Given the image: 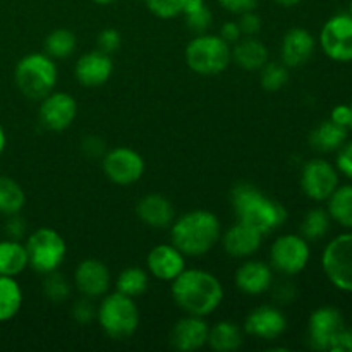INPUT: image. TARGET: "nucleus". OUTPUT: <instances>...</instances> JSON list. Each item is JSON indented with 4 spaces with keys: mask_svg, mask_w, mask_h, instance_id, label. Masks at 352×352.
I'll return each mask as SVG.
<instances>
[{
    "mask_svg": "<svg viewBox=\"0 0 352 352\" xmlns=\"http://www.w3.org/2000/svg\"><path fill=\"white\" fill-rule=\"evenodd\" d=\"M261 71V88L268 93H275L284 88L289 81V67H285L282 62H270L268 60Z\"/></svg>",
    "mask_w": 352,
    "mask_h": 352,
    "instance_id": "obj_34",
    "label": "nucleus"
},
{
    "mask_svg": "<svg viewBox=\"0 0 352 352\" xmlns=\"http://www.w3.org/2000/svg\"><path fill=\"white\" fill-rule=\"evenodd\" d=\"M346 327L344 315L336 306L315 309L308 320V342L315 351H330L333 340Z\"/></svg>",
    "mask_w": 352,
    "mask_h": 352,
    "instance_id": "obj_13",
    "label": "nucleus"
},
{
    "mask_svg": "<svg viewBox=\"0 0 352 352\" xmlns=\"http://www.w3.org/2000/svg\"><path fill=\"white\" fill-rule=\"evenodd\" d=\"M78 116V103L64 91H52L41 98L38 117L43 127L54 133L65 131Z\"/></svg>",
    "mask_w": 352,
    "mask_h": 352,
    "instance_id": "obj_14",
    "label": "nucleus"
},
{
    "mask_svg": "<svg viewBox=\"0 0 352 352\" xmlns=\"http://www.w3.org/2000/svg\"><path fill=\"white\" fill-rule=\"evenodd\" d=\"M296 298V289L291 282H285V284H280L277 289H275V299L280 302H291L294 301Z\"/></svg>",
    "mask_w": 352,
    "mask_h": 352,
    "instance_id": "obj_48",
    "label": "nucleus"
},
{
    "mask_svg": "<svg viewBox=\"0 0 352 352\" xmlns=\"http://www.w3.org/2000/svg\"><path fill=\"white\" fill-rule=\"evenodd\" d=\"M222 226L215 213L195 210L175 219L170 226V241L184 256L199 258L217 246Z\"/></svg>",
    "mask_w": 352,
    "mask_h": 352,
    "instance_id": "obj_2",
    "label": "nucleus"
},
{
    "mask_svg": "<svg viewBox=\"0 0 352 352\" xmlns=\"http://www.w3.org/2000/svg\"><path fill=\"white\" fill-rule=\"evenodd\" d=\"M277 6H282V7H292V6H298L301 0H274Z\"/></svg>",
    "mask_w": 352,
    "mask_h": 352,
    "instance_id": "obj_50",
    "label": "nucleus"
},
{
    "mask_svg": "<svg viewBox=\"0 0 352 352\" xmlns=\"http://www.w3.org/2000/svg\"><path fill=\"white\" fill-rule=\"evenodd\" d=\"M120 43H122L120 33L113 28H107L98 34V50H102L103 54H113L116 50H119Z\"/></svg>",
    "mask_w": 352,
    "mask_h": 352,
    "instance_id": "obj_39",
    "label": "nucleus"
},
{
    "mask_svg": "<svg viewBox=\"0 0 352 352\" xmlns=\"http://www.w3.org/2000/svg\"><path fill=\"white\" fill-rule=\"evenodd\" d=\"M6 144H7L6 131H3V127L0 126V155H2V153H3V150H6Z\"/></svg>",
    "mask_w": 352,
    "mask_h": 352,
    "instance_id": "obj_51",
    "label": "nucleus"
},
{
    "mask_svg": "<svg viewBox=\"0 0 352 352\" xmlns=\"http://www.w3.org/2000/svg\"><path fill=\"white\" fill-rule=\"evenodd\" d=\"M112 285L110 270L103 261L86 258L74 270V287L82 298L98 299L109 292Z\"/></svg>",
    "mask_w": 352,
    "mask_h": 352,
    "instance_id": "obj_15",
    "label": "nucleus"
},
{
    "mask_svg": "<svg viewBox=\"0 0 352 352\" xmlns=\"http://www.w3.org/2000/svg\"><path fill=\"white\" fill-rule=\"evenodd\" d=\"M72 318L79 325H89L96 318V308L93 306V299L82 298L72 306Z\"/></svg>",
    "mask_w": 352,
    "mask_h": 352,
    "instance_id": "obj_38",
    "label": "nucleus"
},
{
    "mask_svg": "<svg viewBox=\"0 0 352 352\" xmlns=\"http://www.w3.org/2000/svg\"><path fill=\"white\" fill-rule=\"evenodd\" d=\"M98 325L110 339L124 340L134 336L140 325V311L133 298L120 292H107L96 308Z\"/></svg>",
    "mask_w": 352,
    "mask_h": 352,
    "instance_id": "obj_4",
    "label": "nucleus"
},
{
    "mask_svg": "<svg viewBox=\"0 0 352 352\" xmlns=\"http://www.w3.org/2000/svg\"><path fill=\"white\" fill-rule=\"evenodd\" d=\"M219 36L222 40H226L229 45H234L236 41H239L243 38V33H241V28L237 24V21H227V23H223L222 28H220Z\"/></svg>",
    "mask_w": 352,
    "mask_h": 352,
    "instance_id": "obj_46",
    "label": "nucleus"
},
{
    "mask_svg": "<svg viewBox=\"0 0 352 352\" xmlns=\"http://www.w3.org/2000/svg\"><path fill=\"white\" fill-rule=\"evenodd\" d=\"M320 47L323 54L336 62H352V16L336 14L320 31Z\"/></svg>",
    "mask_w": 352,
    "mask_h": 352,
    "instance_id": "obj_11",
    "label": "nucleus"
},
{
    "mask_svg": "<svg viewBox=\"0 0 352 352\" xmlns=\"http://www.w3.org/2000/svg\"><path fill=\"white\" fill-rule=\"evenodd\" d=\"M113 72L112 58L102 50H93L81 55L74 65V76L78 82L88 88L105 85Z\"/></svg>",
    "mask_w": 352,
    "mask_h": 352,
    "instance_id": "obj_22",
    "label": "nucleus"
},
{
    "mask_svg": "<svg viewBox=\"0 0 352 352\" xmlns=\"http://www.w3.org/2000/svg\"><path fill=\"white\" fill-rule=\"evenodd\" d=\"M76 45H78V40H76V34L72 33L71 30H65V28H60V30H55L45 38V54L52 58H65L69 55L74 54Z\"/></svg>",
    "mask_w": 352,
    "mask_h": 352,
    "instance_id": "obj_32",
    "label": "nucleus"
},
{
    "mask_svg": "<svg viewBox=\"0 0 352 352\" xmlns=\"http://www.w3.org/2000/svg\"><path fill=\"white\" fill-rule=\"evenodd\" d=\"M23 306V289L16 277L0 275V323L9 322Z\"/></svg>",
    "mask_w": 352,
    "mask_h": 352,
    "instance_id": "obj_29",
    "label": "nucleus"
},
{
    "mask_svg": "<svg viewBox=\"0 0 352 352\" xmlns=\"http://www.w3.org/2000/svg\"><path fill=\"white\" fill-rule=\"evenodd\" d=\"M230 203L237 220L254 227L263 236L274 232L287 220V210L280 203L268 198L256 186L248 182L234 186L230 191Z\"/></svg>",
    "mask_w": 352,
    "mask_h": 352,
    "instance_id": "obj_3",
    "label": "nucleus"
},
{
    "mask_svg": "<svg viewBox=\"0 0 352 352\" xmlns=\"http://www.w3.org/2000/svg\"><path fill=\"white\" fill-rule=\"evenodd\" d=\"M217 2H219V6L222 7V9H226L227 12L239 16V14L250 12V10L256 9L260 0H217Z\"/></svg>",
    "mask_w": 352,
    "mask_h": 352,
    "instance_id": "obj_42",
    "label": "nucleus"
},
{
    "mask_svg": "<svg viewBox=\"0 0 352 352\" xmlns=\"http://www.w3.org/2000/svg\"><path fill=\"white\" fill-rule=\"evenodd\" d=\"M95 3H98V6H109V3L116 2V0H93Z\"/></svg>",
    "mask_w": 352,
    "mask_h": 352,
    "instance_id": "obj_52",
    "label": "nucleus"
},
{
    "mask_svg": "<svg viewBox=\"0 0 352 352\" xmlns=\"http://www.w3.org/2000/svg\"><path fill=\"white\" fill-rule=\"evenodd\" d=\"M43 294L52 302H64L71 296V284L57 270L45 275Z\"/></svg>",
    "mask_w": 352,
    "mask_h": 352,
    "instance_id": "obj_35",
    "label": "nucleus"
},
{
    "mask_svg": "<svg viewBox=\"0 0 352 352\" xmlns=\"http://www.w3.org/2000/svg\"><path fill=\"white\" fill-rule=\"evenodd\" d=\"M315 38L305 28H292L284 34L280 43V62L289 69L301 67L315 52Z\"/></svg>",
    "mask_w": 352,
    "mask_h": 352,
    "instance_id": "obj_21",
    "label": "nucleus"
},
{
    "mask_svg": "<svg viewBox=\"0 0 352 352\" xmlns=\"http://www.w3.org/2000/svg\"><path fill=\"white\" fill-rule=\"evenodd\" d=\"M57 76V65L47 54L26 55L17 62L14 71L17 88L31 100H41L54 91Z\"/></svg>",
    "mask_w": 352,
    "mask_h": 352,
    "instance_id": "obj_5",
    "label": "nucleus"
},
{
    "mask_svg": "<svg viewBox=\"0 0 352 352\" xmlns=\"http://www.w3.org/2000/svg\"><path fill=\"white\" fill-rule=\"evenodd\" d=\"M150 284L148 278V272L140 267H129L119 274L116 280V291L129 298H138V296L144 294Z\"/></svg>",
    "mask_w": 352,
    "mask_h": 352,
    "instance_id": "obj_31",
    "label": "nucleus"
},
{
    "mask_svg": "<svg viewBox=\"0 0 352 352\" xmlns=\"http://www.w3.org/2000/svg\"><path fill=\"white\" fill-rule=\"evenodd\" d=\"M232 60L244 71H260L268 62V48L254 36H244L230 48Z\"/></svg>",
    "mask_w": 352,
    "mask_h": 352,
    "instance_id": "obj_24",
    "label": "nucleus"
},
{
    "mask_svg": "<svg viewBox=\"0 0 352 352\" xmlns=\"http://www.w3.org/2000/svg\"><path fill=\"white\" fill-rule=\"evenodd\" d=\"M237 24H239L243 36H256L261 30V17L254 10H250V12L239 14Z\"/></svg>",
    "mask_w": 352,
    "mask_h": 352,
    "instance_id": "obj_41",
    "label": "nucleus"
},
{
    "mask_svg": "<svg viewBox=\"0 0 352 352\" xmlns=\"http://www.w3.org/2000/svg\"><path fill=\"white\" fill-rule=\"evenodd\" d=\"M103 172L117 186H131L141 179L144 160L133 148L119 146L103 155Z\"/></svg>",
    "mask_w": 352,
    "mask_h": 352,
    "instance_id": "obj_12",
    "label": "nucleus"
},
{
    "mask_svg": "<svg viewBox=\"0 0 352 352\" xmlns=\"http://www.w3.org/2000/svg\"><path fill=\"white\" fill-rule=\"evenodd\" d=\"M28 267H30V263H28V251L21 241H0V275L17 277Z\"/></svg>",
    "mask_w": 352,
    "mask_h": 352,
    "instance_id": "obj_27",
    "label": "nucleus"
},
{
    "mask_svg": "<svg viewBox=\"0 0 352 352\" xmlns=\"http://www.w3.org/2000/svg\"><path fill=\"white\" fill-rule=\"evenodd\" d=\"M330 219L329 212L323 208H313L309 210L308 213L305 215L301 223V236L305 237L306 241H318L322 237L327 236L330 229Z\"/></svg>",
    "mask_w": 352,
    "mask_h": 352,
    "instance_id": "obj_33",
    "label": "nucleus"
},
{
    "mask_svg": "<svg viewBox=\"0 0 352 352\" xmlns=\"http://www.w3.org/2000/svg\"><path fill=\"white\" fill-rule=\"evenodd\" d=\"M186 26L191 31H195L196 34L206 33V30L212 24V10L208 9V6H203L201 9L195 10V12L186 14Z\"/></svg>",
    "mask_w": 352,
    "mask_h": 352,
    "instance_id": "obj_37",
    "label": "nucleus"
},
{
    "mask_svg": "<svg viewBox=\"0 0 352 352\" xmlns=\"http://www.w3.org/2000/svg\"><path fill=\"white\" fill-rule=\"evenodd\" d=\"M349 105H351V112H352V102L349 103ZM349 129H352V119H351V127H349Z\"/></svg>",
    "mask_w": 352,
    "mask_h": 352,
    "instance_id": "obj_54",
    "label": "nucleus"
},
{
    "mask_svg": "<svg viewBox=\"0 0 352 352\" xmlns=\"http://www.w3.org/2000/svg\"><path fill=\"white\" fill-rule=\"evenodd\" d=\"M234 282L243 294H265L274 285V268L261 260H246L237 268Z\"/></svg>",
    "mask_w": 352,
    "mask_h": 352,
    "instance_id": "obj_20",
    "label": "nucleus"
},
{
    "mask_svg": "<svg viewBox=\"0 0 352 352\" xmlns=\"http://www.w3.org/2000/svg\"><path fill=\"white\" fill-rule=\"evenodd\" d=\"M146 268L155 278L172 282L186 270V256L174 244H158L148 253Z\"/></svg>",
    "mask_w": 352,
    "mask_h": 352,
    "instance_id": "obj_19",
    "label": "nucleus"
},
{
    "mask_svg": "<svg viewBox=\"0 0 352 352\" xmlns=\"http://www.w3.org/2000/svg\"><path fill=\"white\" fill-rule=\"evenodd\" d=\"M263 237V234L258 232L254 227L237 220L232 227H229L220 236V241H222L223 251L229 256L237 258V260H246V258L258 253Z\"/></svg>",
    "mask_w": 352,
    "mask_h": 352,
    "instance_id": "obj_18",
    "label": "nucleus"
},
{
    "mask_svg": "<svg viewBox=\"0 0 352 352\" xmlns=\"http://www.w3.org/2000/svg\"><path fill=\"white\" fill-rule=\"evenodd\" d=\"M349 14L352 16V0L349 2Z\"/></svg>",
    "mask_w": 352,
    "mask_h": 352,
    "instance_id": "obj_53",
    "label": "nucleus"
},
{
    "mask_svg": "<svg viewBox=\"0 0 352 352\" xmlns=\"http://www.w3.org/2000/svg\"><path fill=\"white\" fill-rule=\"evenodd\" d=\"M210 325L203 316L186 315L179 320L170 332V346L181 352H195L208 342Z\"/></svg>",
    "mask_w": 352,
    "mask_h": 352,
    "instance_id": "obj_17",
    "label": "nucleus"
},
{
    "mask_svg": "<svg viewBox=\"0 0 352 352\" xmlns=\"http://www.w3.org/2000/svg\"><path fill=\"white\" fill-rule=\"evenodd\" d=\"M327 212L332 222L344 229L352 230V184H344L327 199Z\"/></svg>",
    "mask_w": 352,
    "mask_h": 352,
    "instance_id": "obj_28",
    "label": "nucleus"
},
{
    "mask_svg": "<svg viewBox=\"0 0 352 352\" xmlns=\"http://www.w3.org/2000/svg\"><path fill=\"white\" fill-rule=\"evenodd\" d=\"M170 284L172 299L186 315L206 318L223 301L222 282L201 268H186Z\"/></svg>",
    "mask_w": 352,
    "mask_h": 352,
    "instance_id": "obj_1",
    "label": "nucleus"
},
{
    "mask_svg": "<svg viewBox=\"0 0 352 352\" xmlns=\"http://www.w3.org/2000/svg\"><path fill=\"white\" fill-rule=\"evenodd\" d=\"M203 6H206L205 0H184V6H182V16L189 12H195V10L201 9Z\"/></svg>",
    "mask_w": 352,
    "mask_h": 352,
    "instance_id": "obj_49",
    "label": "nucleus"
},
{
    "mask_svg": "<svg viewBox=\"0 0 352 352\" xmlns=\"http://www.w3.org/2000/svg\"><path fill=\"white\" fill-rule=\"evenodd\" d=\"M351 119H352L351 105H346V103H340V105L333 107L332 112H330V120H332V122H336L337 126H342V127H347V129H349Z\"/></svg>",
    "mask_w": 352,
    "mask_h": 352,
    "instance_id": "obj_45",
    "label": "nucleus"
},
{
    "mask_svg": "<svg viewBox=\"0 0 352 352\" xmlns=\"http://www.w3.org/2000/svg\"><path fill=\"white\" fill-rule=\"evenodd\" d=\"M322 268L333 287L352 294V230L339 234L327 244Z\"/></svg>",
    "mask_w": 352,
    "mask_h": 352,
    "instance_id": "obj_8",
    "label": "nucleus"
},
{
    "mask_svg": "<svg viewBox=\"0 0 352 352\" xmlns=\"http://www.w3.org/2000/svg\"><path fill=\"white\" fill-rule=\"evenodd\" d=\"M24 246L28 251V263L41 275L58 270L67 254L64 237L50 227H41L31 232Z\"/></svg>",
    "mask_w": 352,
    "mask_h": 352,
    "instance_id": "obj_7",
    "label": "nucleus"
},
{
    "mask_svg": "<svg viewBox=\"0 0 352 352\" xmlns=\"http://www.w3.org/2000/svg\"><path fill=\"white\" fill-rule=\"evenodd\" d=\"M244 342V330L237 323L222 320L210 327L208 342L210 349L215 352H234L239 349Z\"/></svg>",
    "mask_w": 352,
    "mask_h": 352,
    "instance_id": "obj_25",
    "label": "nucleus"
},
{
    "mask_svg": "<svg viewBox=\"0 0 352 352\" xmlns=\"http://www.w3.org/2000/svg\"><path fill=\"white\" fill-rule=\"evenodd\" d=\"M243 330L256 339L275 340L287 330V318L277 306H258L246 316Z\"/></svg>",
    "mask_w": 352,
    "mask_h": 352,
    "instance_id": "obj_16",
    "label": "nucleus"
},
{
    "mask_svg": "<svg viewBox=\"0 0 352 352\" xmlns=\"http://www.w3.org/2000/svg\"><path fill=\"white\" fill-rule=\"evenodd\" d=\"M81 148H82V153L89 158H98L105 155V143L96 136L85 138Z\"/></svg>",
    "mask_w": 352,
    "mask_h": 352,
    "instance_id": "obj_43",
    "label": "nucleus"
},
{
    "mask_svg": "<svg viewBox=\"0 0 352 352\" xmlns=\"http://www.w3.org/2000/svg\"><path fill=\"white\" fill-rule=\"evenodd\" d=\"M330 352H352V329L344 327L339 336L333 340Z\"/></svg>",
    "mask_w": 352,
    "mask_h": 352,
    "instance_id": "obj_47",
    "label": "nucleus"
},
{
    "mask_svg": "<svg viewBox=\"0 0 352 352\" xmlns=\"http://www.w3.org/2000/svg\"><path fill=\"white\" fill-rule=\"evenodd\" d=\"M148 10L160 19H172L182 14L184 0H144Z\"/></svg>",
    "mask_w": 352,
    "mask_h": 352,
    "instance_id": "obj_36",
    "label": "nucleus"
},
{
    "mask_svg": "<svg viewBox=\"0 0 352 352\" xmlns=\"http://www.w3.org/2000/svg\"><path fill=\"white\" fill-rule=\"evenodd\" d=\"M188 67L201 76H215L226 71L232 60L230 45L217 34H196L184 52Z\"/></svg>",
    "mask_w": 352,
    "mask_h": 352,
    "instance_id": "obj_6",
    "label": "nucleus"
},
{
    "mask_svg": "<svg viewBox=\"0 0 352 352\" xmlns=\"http://www.w3.org/2000/svg\"><path fill=\"white\" fill-rule=\"evenodd\" d=\"M26 205V195L14 179L0 175V213L6 217L16 215Z\"/></svg>",
    "mask_w": 352,
    "mask_h": 352,
    "instance_id": "obj_30",
    "label": "nucleus"
},
{
    "mask_svg": "<svg viewBox=\"0 0 352 352\" xmlns=\"http://www.w3.org/2000/svg\"><path fill=\"white\" fill-rule=\"evenodd\" d=\"M336 167L339 174H344L352 181V141H346L342 146L337 150Z\"/></svg>",
    "mask_w": 352,
    "mask_h": 352,
    "instance_id": "obj_40",
    "label": "nucleus"
},
{
    "mask_svg": "<svg viewBox=\"0 0 352 352\" xmlns=\"http://www.w3.org/2000/svg\"><path fill=\"white\" fill-rule=\"evenodd\" d=\"M311 248L301 234H284L270 248V267L285 277L301 274L309 263Z\"/></svg>",
    "mask_w": 352,
    "mask_h": 352,
    "instance_id": "obj_9",
    "label": "nucleus"
},
{
    "mask_svg": "<svg viewBox=\"0 0 352 352\" xmlns=\"http://www.w3.org/2000/svg\"><path fill=\"white\" fill-rule=\"evenodd\" d=\"M299 184L309 199L325 203L340 186L339 170L336 165L323 158H313L302 165Z\"/></svg>",
    "mask_w": 352,
    "mask_h": 352,
    "instance_id": "obj_10",
    "label": "nucleus"
},
{
    "mask_svg": "<svg viewBox=\"0 0 352 352\" xmlns=\"http://www.w3.org/2000/svg\"><path fill=\"white\" fill-rule=\"evenodd\" d=\"M347 127L337 126L332 120H325V122L318 124L315 129L309 133V144L313 150L320 151V153H333L339 150L344 143L347 141Z\"/></svg>",
    "mask_w": 352,
    "mask_h": 352,
    "instance_id": "obj_26",
    "label": "nucleus"
},
{
    "mask_svg": "<svg viewBox=\"0 0 352 352\" xmlns=\"http://www.w3.org/2000/svg\"><path fill=\"white\" fill-rule=\"evenodd\" d=\"M6 232L9 236V239H16L21 241V237L24 236L26 232V222L19 217V213L16 215H9V220H7L6 226Z\"/></svg>",
    "mask_w": 352,
    "mask_h": 352,
    "instance_id": "obj_44",
    "label": "nucleus"
},
{
    "mask_svg": "<svg viewBox=\"0 0 352 352\" xmlns=\"http://www.w3.org/2000/svg\"><path fill=\"white\" fill-rule=\"evenodd\" d=\"M136 213L141 222L153 229H167L175 220L174 205L165 196L151 192L143 196L136 205Z\"/></svg>",
    "mask_w": 352,
    "mask_h": 352,
    "instance_id": "obj_23",
    "label": "nucleus"
}]
</instances>
